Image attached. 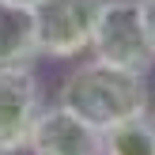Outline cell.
Returning a JSON list of instances; mask_svg holds the SVG:
<instances>
[{
	"label": "cell",
	"mask_w": 155,
	"mask_h": 155,
	"mask_svg": "<svg viewBox=\"0 0 155 155\" xmlns=\"http://www.w3.org/2000/svg\"><path fill=\"white\" fill-rule=\"evenodd\" d=\"M57 102L68 106L72 114H80L83 121H91L95 129H106L129 114L148 110L151 91H148V76L91 57V61H80L64 76Z\"/></svg>",
	"instance_id": "1"
},
{
	"label": "cell",
	"mask_w": 155,
	"mask_h": 155,
	"mask_svg": "<svg viewBox=\"0 0 155 155\" xmlns=\"http://www.w3.org/2000/svg\"><path fill=\"white\" fill-rule=\"evenodd\" d=\"M87 53L98 57V61H106V64L151 76L155 45H151L148 30H144L140 0H106L98 19H95V34H91Z\"/></svg>",
	"instance_id": "2"
},
{
	"label": "cell",
	"mask_w": 155,
	"mask_h": 155,
	"mask_svg": "<svg viewBox=\"0 0 155 155\" xmlns=\"http://www.w3.org/2000/svg\"><path fill=\"white\" fill-rule=\"evenodd\" d=\"M106 0H38V53L49 61H76L87 53L95 19Z\"/></svg>",
	"instance_id": "3"
},
{
	"label": "cell",
	"mask_w": 155,
	"mask_h": 155,
	"mask_svg": "<svg viewBox=\"0 0 155 155\" xmlns=\"http://www.w3.org/2000/svg\"><path fill=\"white\" fill-rule=\"evenodd\" d=\"M42 114V83L34 68H0V155L27 151V136Z\"/></svg>",
	"instance_id": "4"
},
{
	"label": "cell",
	"mask_w": 155,
	"mask_h": 155,
	"mask_svg": "<svg viewBox=\"0 0 155 155\" xmlns=\"http://www.w3.org/2000/svg\"><path fill=\"white\" fill-rule=\"evenodd\" d=\"M30 155H102V129L83 121L68 106H42L27 136Z\"/></svg>",
	"instance_id": "5"
},
{
	"label": "cell",
	"mask_w": 155,
	"mask_h": 155,
	"mask_svg": "<svg viewBox=\"0 0 155 155\" xmlns=\"http://www.w3.org/2000/svg\"><path fill=\"white\" fill-rule=\"evenodd\" d=\"M38 53V23L34 8L19 0H0V68H34Z\"/></svg>",
	"instance_id": "6"
},
{
	"label": "cell",
	"mask_w": 155,
	"mask_h": 155,
	"mask_svg": "<svg viewBox=\"0 0 155 155\" xmlns=\"http://www.w3.org/2000/svg\"><path fill=\"white\" fill-rule=\"evenodd\" d=\"M102 155H155V114H151V106L106 125L102 129Z\"/></svg>",
	"instance_id": "7"
},
{
	"label": "cell",
	"mask_w": 155,
	"mask_h": 155,
	"mask_svg": "<svg viewBox=\"0 0 155 155\" xmlns=\"http://www.w3.org/2000/svg\"><path fill=\"white\" fill-rule=\"evenodd\" d=\"M140 15H144V30L155 45V0H140Z\"/></svg>",
	"instance_id": "8"
},
{
	"label": "cell",
	"mask_w": 155,
	"mask_h": 155,
	"mask_svg": "<svg viewBox=\"0 0 155 155\" xmlns=\"http://www.w3.org/2000/svg\"><path fill=\"white\" fill-rule=\"evenodd\" d=\"M19 4H30V8H34V4H38V0H19Z\"/></svg>",
	"instance_id": "9"
}]
</instances>
